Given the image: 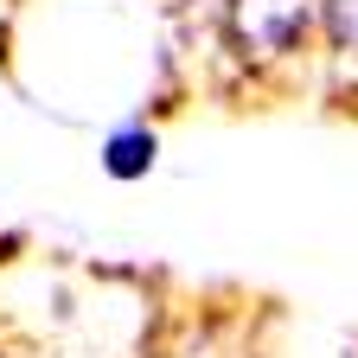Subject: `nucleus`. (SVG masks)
Here are the masks:
<instances>
[{"label":"nucleus","instance_id":"nucleus-2","mask_svg":"<svg viewBox=\"0 0 358 358\" xmlns=\"http://www.w3.org/2000/svg\"><path fill=\"white\" fill-rule=\"evenodd\" d=\"M320 20L333 52H358V0H320Z\"/></svg>","mask_w":358,"mask_h":358},{"label":"nucleus","instance_id":"nucleus-1","mask_svg":"<svg viewBox=\"0 0 358 358\" xmlns=\"http://www.w3.org/2000/svg\"><path fill=\"white\" fill-rule=\"evenodd\" d=\"M154 154H160V141H154V128H115L109 141H103V173L109 179H141V173H154Z\"/></svg>","mask_w":358,"mask_h":358}]
</instances>
